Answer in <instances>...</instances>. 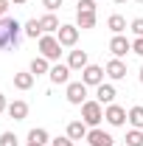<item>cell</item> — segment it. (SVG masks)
<instances>
[{
	"label": "cell",
	"mask_w": 143,
	"mask_h": 146,
	"mask_svg": "<svg viewBox=\"0 0 143 146\" xmlns=\"http://www.w3.org/2000/svg\"><path fill=\"white\" fill-rule=\"evenodd\" d=\"M20 31H23V25L14 17H0V48H17Z\"/></svg>",
	"instance_id": "obj_1"
},
{
	"label": "cell",
	"mask_w": 143,
	"mask_h": 146,
	"mask_svg": "<svg viewBox=\"0 0 143 146\" xmlns=\"http://www.w3.org/2000/svg\"><path fill=\"white\" fill-rule=\"evenodd\" d=\"M81 121H84L90 129L98 127V124L104 121V104H98V101H90V98H87V101L81 104Z\"/></svg>",
	"instance_id": "obj_2"
},
{
	"label": "cell",
	"mask_w": 143,
	"mask_h": 146,
	"mask_svg": "<svg viewBox=\"0 0 143 146\" xmlns=\"http://www.w3.org/2000/svg\"><path fill=\"white\" fill-rule=\"evenodd\" d=\"M39 56H45L48 62H56L62 56V42L54 34H42L39 36Z\"/></svg>",
	"instance_id": "obj_3"
},
{
	"label": "cell",
	"mask_w": 143,
	"mask_h": 146,
	"mask_svg": "<svg viewBox=\"0 0 143 146\" xmlns=\"http://www.w3.org/2000/svg\"><path fill=\"white\" fill-rule=\"evenodd\" d=\"M104 121H107L109 127H124L126 121H129V112L121 104H109V107H104Z\"/></svg>",
	"instance_id": "obj_4"
},
{
	"label": "cell",
	"mask_w": 143,
	"mask_h": 146,
	"mask_svg": "<svg viewBox=\"0 0 143 146\" xmlns=\"http://www.w3.org/2000/svg\"><path fill=\"white\" fill-rule=\"evenodd\" d=\"M79 31H81V28H79V25H70V23H68V25H59L56 39L62 42V48H73V45L79 42Z\"/></svg>",
	"instance_id": "obj_5"
},
{
	"label": "cell",
	"mask_w": 143,
	"mask_h": 146,
	"mask_svg": "<svg viewBox=\"0 0 143 146\" xmlns=\"http://www.w3.org/2000/svg\"><path fill=\"white\" fill-rule=\"evenodd\" d=\"M104 68L101 65H87L84 70H81V82L87 84V87H98V84H104Z\"/></svg>",
	"instance_id": "obj_6"
},
{
	"label": "cell",
	"mask_w": 143,
	"mask_h": 146,
	"mask_svg": "<svg viewBox=\"0 0 143 146\" xmlns=\"http://www.w3.org/2000/svg\"><path fill=\"white\" fill-rule=\"evenodd\" d=\"M65 96H68V101H70V104L81 107V104L87 101V84H84V82H70Z\"/></svg>",
	"instance_id": "obj_7"
},
{
	"label": "cell",
	"mask_w": 143,
	"mask_h": 146,
	"mask_svg": "<svg viewBox=\"0 0 143 146\" xmlns=\"http://www.w3.org/2000/svg\"><path fill=\"white\" fill-rule=\"evenodd\" d=\"M109 51H112V56H115V59H124V56L132 51V42H129L124 34H115L112 39H109Z\"/></svg>",
	"instance_id": "obj_8"
},
{
	"label": "cell",
	"mask_w": 143,
	"mask_h": 146,
	"mask_svg": "<svg viewBox=\"0 0 143 146\" xmlns=\"http://www.w3.org/2000/svg\"><path fill=\"white\" fill-rule=\"evenodd\" d=\"M112 141H115V138H112L109 132H104V129H98V127H93L87 132V146H115Z\"/></svg>",
	"instance_id": "obj_9"
},
{
	"label": "cell",
	"mask_w": 143,
	"mask_h": 146,
	"mask_svg": "<svg viewBox=\"0 0 143 146\" xmlns=\"http://www.w3.org/2000/svg\"><path fill=\"white\" fill-rule=\"evenodd\" d=\"M70 68H68V65H62V62H56V65H51V73H48V76H51V82H54V84H70Z\"/></svg>",
	"instance_id": "obj_10"
},
{
	"label": "cell",
	"mask_w": 143,
	"mask_h": 146,
	"mask_svg": "<svg viewBox=\"0 0 143 146\" xmlns=\"http://www.w3.org/2000/svg\"><path fill=\"white\" fill-rule=\"evenodd\" d=\"M104 70H107V76L112 79V82H121V79L126 76V62H124V59H115V56H112V59L107 62V68H104Z\"/></svg>",
	"instance_id": "obj_11"
},
{
	"label": "cell",
	"mask_w": 143,
	"mask_h": 146,
	"mask_svg": "<svg viewBox=\"0 0 143 146\" xmlns=\"http://www.w3.org/2000/svg\"><path fill=\"white\" fill-rule=\"evenodd\" d=\"M115 96H118V93H115L112 84H98V87H95V101H98V104H104V107L115 104Z\"/></svg>",
	"instance_id": "obj_12"
},
{
	"label": "cell",
	"mask_w": 143,
	"mask_h": 146,
	"mask_svg": "<svg viewBox=\"0 0 143 146\" xmlns=\"http://www.w3.org/2000/svg\"><path fill=\"white\" fill-rule=\"evenodd\" d=\"M87 132H90V127L84 124V121H70L65 135H68L70 141H87Z\"/></svg>",
	"instance_id": "obj_13"
},
{
	"label": "cell",
	"mask_w": 143,
	"mask_h": 146,
	"mask_svg": "<svg viewBox=\"0 0 143 146\" xmlns=\"http://www.w3.org/2000/svg\"><path fill=\"white\" fill-rule=\"evenodd\" d=\"M87 65H90L87 51H70V56H68V68L70 70H84Z\"/></svg>",
	"instance_id": "obj_14"
},
{
	"label": "cell",
	"mask_w": 143,
	"mask_h": 146,
	"mask_svg": "<svg viewBox=\"0 0 143 146\" xmlns=\"http://www.w3.org/2000/svg\"><path fill=\"white\" fill-rule=\"evenodd\" d=\"M14 121H25V115H28V104L23 101V98H14L11 104H9V110H6Z\"/></svg>",
	"instance_id": "obj_15"
},
{
	"label": "cell",
	"mask_w": 143,
	"mask_h": 146,
	"mask_svg": "<svg viewBox=\"0 0 143 146\" xmlns=\"http://www.w3.org/2000/svg\"><path fill=\"white\" fill-rule=\"evenodd\" d=\"M28 70L34 73V76H45V73H51V62L45 59V56H34L31 59V68Z\"/></svg>",
	"instance_id": "obj_16"
},
{
	"label": "cell",
	"mask_w": 143,
	"mask_h": 146,
	"mask_svg": "<svg viewBox=\"0 0 143 146\" xmlns=\"http://www.w3.org/2000/svg\"><path fill=\"white\" fill-rule=\"evenodd\" d=\"M34 73L28 70V73H14V87H17V90H31V87H34Z\"/></svg>",
	"instance_id": "obj_17"
},
{
	"label": "cell",
	"mask_w": 143,
	"mask_h": 146,
	"mask_svg": "<svg viewBox=\"0 0 143 146\" xmlns=\"http://www.w3.org/2000/svg\"><path fill=\"white\" fill-rule=\"evenodd\" d=\"M39 25H42V34H56L59 31V20H56V14H45V17H39Z\"/></svg>",
	"instance_id": "obj_18"
},
{
	"label": "cell",
	"mask_w": 143,
	"mask_h": 146,
	"mask_svg": "<svg viewBox=\"0 0 143 146\" xmlns=\"http://www.w3.org/2000/svg\"><path fill=\"white\" fill-rule=\"evenodd\" d=\"M76 25L79 28H95V14L93 11H76Z\"/></svg>",
	"instance_id": "obj_19"
},
{
	"label": "cell",
	"mask_w": 143,
	"mask_h": 146,
	"mask_svg": "<svg viewBox=\"0 0 143 146\" xmlns=\"http://www.w3.org/2000/svg\"><path fill=\"white\" fill-rule=\"evenodd\" d=\"M107 28L112 31V34H124L126 31V20L121 17V14H112V17L107 20Z\"/></svg>",
	"instance_id": "obj_20"
},
{
	"label": "cell",
	"mask_w": 143,
	"mask_h": 146,
	"mask_svg": "<svg viewBox=\"0 0 143 146\" xmlns=\"http://www.w3.org/2000/svg\"><path fill=\"white\" fill-rule=\"evenodd\" d=\"M23 31H25V36H31V39H39L42 36V25H39V20H28L23 25Z\"/></svg>",
	"instance_id": "obj_21"
},
{
	"label": "cell",
	"mask_w": 143,
	"mask_h": 146,
	"mask_svg": "<svg viewBox=\"0 0 143 146\" xmlns=\"http://www.w3.org/2000/svg\"><path fill=\"white\" fill-rule=\"evenodd\" d=\"M129 124H132V129H143V107L140 104L129 110Z\"/></svg>",
	"instance_id": "obj_22"
},
{
	"label": "cell",
	"mask_w": 143,
	"mask_h": 146,
	"mask_svg": "<svg viewBox=\"0 0 143 146\" xmlns=\"http://www.w3.org/2000/svg\"><path fill=\"white\" fill-rule=\"evenodd\" d=\"M28 141H31V143H48V129H42V127H34L31 129V132H28Z\"/></svg>",
	"instance_id": "obj_23"
},
{
	"label": "cell",
	"mask_w": 143,
	"mask_h": 146,
	"mask_svg": "<svg viewBox=\"0 0 143 146\" xmlns=\"http://www.w3.org/2000/svg\"><path fill=\"white\" fill-rule=\"evenodd\" d=\"M126 146H143V129H129L124 138Z\"/></svg>",
	"instance_id": "obj_24"
},
{
	"label": "cell",
	"mask_w": 143,
	"mask_h": 146,
	"mask_svg": "<svg viewBox=\"0 0 143 146\" xmlns=\"http://www.w3.org/2000/svg\"><path fill=\"white\" fill-rule=\"evenodd\" d=\"M0 146H20V138L14 132H3L0 135Z\"/></svg>",
	"instance_id": "obj_25"
},
{
	"label": "cell",
	"mask_w": 143,
	"mask_h": 146,
	"mask_svg": "<svg viewBox=\"0 0 143 146\" xmlns=\"http://www.w3.org/2000/svg\"><path fill=\"white\" fill-rule=\"evenodd\" d=\"M76 11H93L95 14V0H79L76 3Z\"/></svg>",
	"instance_id": "obj_26"
},
{
	"label": "cell",
	"mask_w": 143,
	"mask_h": 146,
	"mask_svg": "<svg viewBox=\"0 0 143 146\" xmlns=\"http://www.w3.org/2000/svg\"><path fill=\"white\" fill-rule=\"evenodd\" d=\"M129 28H132L135 36H143V17H135L132 23H129Z\"/></svg>",
	"instance_id": "obj_27"
},
{
	"label": "cell",
	"mask_w": 143,
	"mask_h": 146,
	"mask_svg": "<svg viewBox=\"0 0 143 146\" xmlns=\"http://www.w3.org/2000/svg\"><path fill=\"white\" fill-rule=\"evenodd\" d=\"M51 146H76V141H70L68 135H62V138H54V141H51Z\"/></svg>",
	"instance_id": "obj_28"
},
{
	"label": "cell",
	"mask_w": 143,
	"mask_h": 146,
	"mask_svg": "<svg viewBox=\"0 0 143 146\" xmlns=\"http://www.w3.org/2000/svg\"><path fill=\"white\" fill-rule=\"evenodd\" d=\"M42 6H45V9H48V11L54 14L56 9H62V0H42Z\"/></svg>",
	"instance_id": "obj_29"
},
{
	"label": "cell",
	"mask_w": 143,
	"mask_h": 146,
	"mask_svg": "<svg viewBox=\"0 0 143 146\" xmlns=\"http://www.w3.org/2000/svg\"><path fill=\"white\" fill-rule=\"evenodd\" d=\"M132 54H138V56H143V36H138L135 42H132Z\"/></svg>",
	"instance_id": "obj_30"
},
{
	"label": "cell",
	"mask_w": 143,
	"mask_h": 146,
	"mask_svg": "<svg viewBox=\"0 0 143 146\" xmlns=\"http://www.w3.org/2000/svg\"><path fill=\"white\" fill-rule=\"evenodd\" d=\"M6 110H9V101H6V96L0 93V112H6Z\"/></svg>",
	"instance_id": "obj_31"
},
{
	"label": "cell",
	"mask_w": 143,
	"mask_h": 146,
	"mask_svg": "<svg viewBox=\"0 0 143 146\" xmlns=\"http://www.w3.org/2000/svg\"><path fill=\"white\" fill-rule=\"evenodd\" d=\"M9 3H11V0H0V17L6 14V9H9Z\"/></svg>",
	"instance_id": "obj_32"
},
{
	"label": "cell",
	"mask_w": 143,
	"mask_h": 146,
	"mask_svg": "<svg viewBox=\"0 0 143 146\" xmlns=\"http://www.w3.org/2000/svg\"><path fill=\"white\" fill-rule=\"evenodd\" d=\"M11 3H17V6H23V3H25V0H11Z\"/></svg>",
	"instance_id": "obj_33"
},
{
	"label": "cell",
	"mask_w": 143,
	"mask_h": 146,
	"mask_svg": "<svg viewBox=\"0 0 143 146\" xmlns=\"http://www.w3.org/2000/svg\"><path fill=\"white\" fill-rule=\"evenodd\" d=\"M25 146H42V143H31V141H28V143H25Z\"/></svg>",
	"instance_id": "obj_34"
},
{
	"label": "cell",
	"mask_w": 143,
	"mask_h": 146,
	"mask_svg": "<svg viewBox=\"0 0 143 146\" xmlns=\"http://www.w3.org/2000/svg\"><path fill=\"white\" fill-rule=\"evenodd\" d=\"M140 84H143V65H140Z\"/></svg>",
	"instance_id": "obj_35"
},
{
	"label": "cell",
	"mask_w": 143,
	"mask_h": 146,
	"mask_svg": "<svg viewBox=\"0 0 143 146\" xmlns=\"http://www.w3.org/2000/svg\"><path fill=\"white\" fill-rule=\"evenodd\" d=\"M112 3H118V6H121V3H126V0H112Z\"/></svg>",
	"instance_id": "obj_36"
},
{
	"label": "cell",
	"mask_w": 143,
	"mask_h": 146,
	"mask_svg": "<svg viewBox=\"0 0 143 146\" xmlns=\"http://www.w3.org/2000/svg\"><path fill=\"white\" fill-rule=\"evenodd\" d=\"M135 3H143V0H135Z\"/></svg>",
	"instance_id": "obj_37"
},
{
	"label": "cell",
	"mask_w": 143,
	"mask_h": 146,
	"mask_svg": "<svg viewBox=\"0 0 143 146\" xmlns=\"http://www.w3.org/2000/svg\"><path fill=\"white\" fill-rule=\"evenodd\" d=\"M121 146H126V143H121Z\"/></svg>",
	"instance_id": "obj_38"
}]
</instances>
